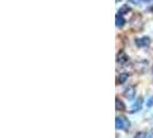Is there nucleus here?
<instances>
[{
    "mask_svg": "<svg viewBox=\"0 0 153 138\" xmlns=\"http://www.w3.org/2000/svg\"><path fill=\"white\" fill-rule=\"evenodd\" d=\"M115 123H116V129H120V130H123V129H127L128 127H129V121L126 119V117H123V116H119V117H116V120H115Z\"/></svg>",
    "mask_w": 153,
    "mask_h": 138,
    "instance_id": "f257e3e1",
    "label": "nucleus"
},
{
    "mask_svg": "<svg viewBox=\"0 0 153 138\" xmlns=\"http://www.w3.org/2000/svg\"><path fill=\"white\" fill-rule=\"evenodd\" d=\"M123 96L127 98V99L129 100H132L135 98V96H136V89L134 88V86H129V88H127L124 92H123Z\"/></svg>",
    "mask_w": 153,
    "mask_h": 138,
    "instance_id": "f03ea898",
    "label": "nucleus"
},
{
    "mask_svg": "<svg viewBox=\"0 0 153 138\" xmlns=\"http://www.w3.org/2000/svg\"><path fill=\"white\" fill-rule=\"evenodd\" d=\"M150 44V38L149 37H142L139 39H136V45L138 47H145Z\"/></svg>",
    "mask_w": 153,
    "mask_h": 138,
    "instance_id": "7ed1b4c3",
    "label": "nucleus"
},
{
    "mask_svg": "<svg viewBox=\"0 0 153 138\" xmlns=\"http://www.w3.org/2000/svg\"><path fill=\"white\" fill-rule=\"evenodd\" d=\"M142 102H143V99L139 98V99L132 105V108L130 109V113H136V112H138V111L142 108Z\"/></svg>",
    "mask_w": 153,
    "mask_h": 138,
    "instance_id": "20e7f679",
    "label": "nucleus"
},
{
    "mask_svg": "<svg viewBox=\"0 0 153 138\" xmlns=\"http://www.w3.org/2000/svg\"><path fill=\"white\" fill-rule=\"evenodd\" d=\"M128 78H129V74H127V73L120 74V75H119V83H120V84H122V83H124Z\"/></svg>",
    "mask_w": 153,
    "mask_h": 138,
    "instance_id": "39448f33",
    "label": "nucleus"
},
{
    "mask_svg": "<svg viewBox=\"0 0 153 138\" xmlns=\"http://www.w3.org/2000/svg\"><path fill=\"white\" fill-rule=\"evenodd\" d=\"M124 23H126V21H124V19H123L122 16H120V15L116 16V27H117V28L123 27V25H124Z\"/></svg>",
    "mask_w": 153,
    "mask_h": 138,
    "instance_id": "423d86ee",
    "label": "nucleus"
},
{
    "mask_svg": "<svg viewBox=\"0 0 153 138\" xmlns=\"http://www.w3.org/2000/svg\"><path fill=\"white\" fill-rule=\"evenodd\" d=\"M127 60H128L127 55H126L124 53H122V52L117 55V62H120V63H126Z\"/></svg>",
    "mask_w": 153,
    "mask_h": 138,
    "instance_id": "0eeeda50",
    "label": "nucleus"
},
{
    "mask_svg": "<svg viewBox=\"0 0 153 138\" xmlns=\"http://www.w3.org/2000/svg\"><path fill=\"white\" fill-rule=\"evenodd\" d=\"M115 105H116V109L117 111H124L126 107H124V104L120 99H116L115 100Z\"/></svg>",
    "mask_w": 153,
    "mask_h": 138,
    "instance_id": "6e6552de",
    "label": "nucleus"
},
{
    "mask_svg": "<svg viewBox=\"0 0 153 138\" xmlns=\"http://www.w3.org/2000/svg\"><path fill=\"white\" fill-rule=\"evenodd\" d=\"M146 106H147L149 108H151L153 106V96L147 99V101H146Z\"/></svg>",
    "mask_w": 153,
    "mask_h": 138,
    "instance_id": "1a4fd4ad",
    "label": "nucleus"
},
{
    "mask_svg": "<svg viewBox=\"0 0 153 138\" xmlns=\"http://www.w3.org/2000/svg\"><path fill=\"white\" fill-rule=\"evenodd\" d=\"M130 9H129V7L128 6H123L120 10H119V14H122V13H124V12H129Z\"/></svg>",
    "mask_w": 153,
    "mask_h": 138,
    "instance_id": "9d476101",
    "label": "nucleus"
},
{
    "mask_svg": "<svg viewBox=\"0 0 153 138\" xmlns=\"http://www.w3.org/2000/svg\"><path fill=\"white\" fill-rule=\"evenodd\" d=\"M140 1H142V0H129V2H131V4H137V5Z\"/></svg>",
    "mask_w": 153,
    "mask_h": 138,
    "instance_id": "9b49d317",
    "label": "nucleus"
}]
</instances>
